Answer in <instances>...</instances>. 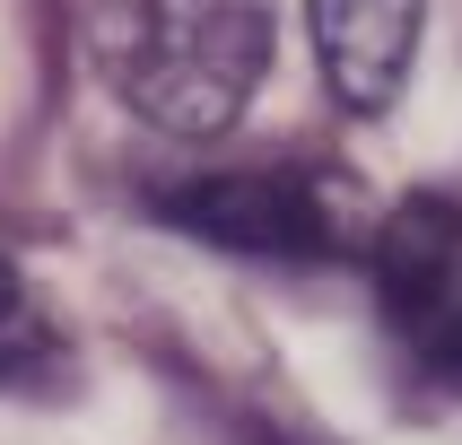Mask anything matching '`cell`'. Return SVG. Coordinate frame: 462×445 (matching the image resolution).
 <instances>
[{
  "label": "cell",
  "mask_w": 462,
  "mask_h": 445,
  "mask_svg": "<svg viewBox=\"0 0 462 445\" xmlns=\"http://www.w3.org/2000/svg\"><path fill=\"white\" fill-rule=\"evenodd\" d=\"M88 52L140 123L209 140L271 70V0H88Z\"/></svg>",
  "instance_id": "1"
},
{
  "label": "cell",
  "mask_w": 462,
  "mask_h": 445,
  "mask_svg": "<svg viewBox=\"0 0 462 445\" xmlns=\"http://www.w3.org/2000/svg\"><path fill=\"white\" fill-rule=\"evenodd\" d=\"M157 218L201 245L254 262H340L358 254V192L332 166H227V175H192L157 192Z\"/></svg>",
  "instance_id": "2"
},
{
  "label": "cell",
  "mask_w": 462,
  "mask_h": 445,
  "mask_svg": "<svg viewBox=\"0 0 462 445\" xmlns=\"http://www.w3.org/2000/svg\"><path fill=\"white\" fill-rule=\"evenodd\" d=\"M375 262V306H384L393 340L419 375H437L445 393H462V209L419 192L366 236Z\"/></svg>",
  "instance_id": "3"
},
{
  "label": "cell",
  "mask_w": 462,
  "mask_h": 445,
  "mask_svg": "<svg viewBox=\"0 0 462 445\" xmlns=\"http://www.w3.org/2000/svg\"><path fill=\"white\" fill-rule=\"evenodd\" d=\"M314 18V61L349 114H384L419 61V18L428 0H306Z\"/></svg>",
  "instance_id": "4"
},
{
  "label": "cell",
  "mask_w": 462,
  "mask_h": 445,
  "mask_svg": "<svg viewBox=\"0 0 462 445\" xmlns=\"http://www.w3.org/2000/svg\"><path fill=\"white\" fill-rule=\"evenodd\" d=\"M79 349L61 332V314L44 306V288L26 280L18 262L0 254V393H26V402H52L70 393Z\"/></svg>",
  "instance_id": "5"
}]
</instances>
